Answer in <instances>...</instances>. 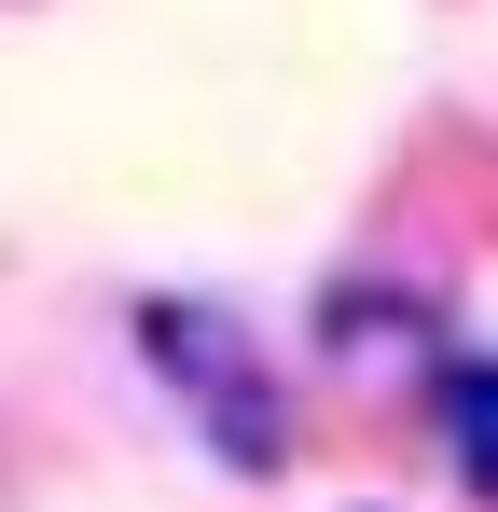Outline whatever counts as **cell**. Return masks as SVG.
I'll list each match as a JSON object with an SVG mask.
<instances>
[{
	"label": "cell",
	"mask_w": 498,
	"mask_h": 512,
	"mask_svg": "<svg viewBox=\"0 0 498 512\" xmlns=\"http://www.w3.org/2000/svg\"><path fill=\"white\" fill-rule=\"evenodd\" d=\"M139 333H153V360L180 374V388H194V402H208V429H222V457H236V471H277V443H291V416H277V402L249 388L236 333H222L208 305H153Z\"/></svg>",
	"instance_id": "6da1fadb"
},
{
	"label": "cell",
	"mask_w": 498,
	"mask_h": 512,
	"mask_svg": "<svg viewBox=\"0 0 498 512\" xmlns=\"http://www.w3.org/2000/svg\"><path fill=\"white\" fill-rule=\"evenodd\" d=\"M443 443H457V471L498 499V360H471V374L443 388Z\"/></svg>",
	"instance_id": "7a4b0ae2"
}]
</instances>
